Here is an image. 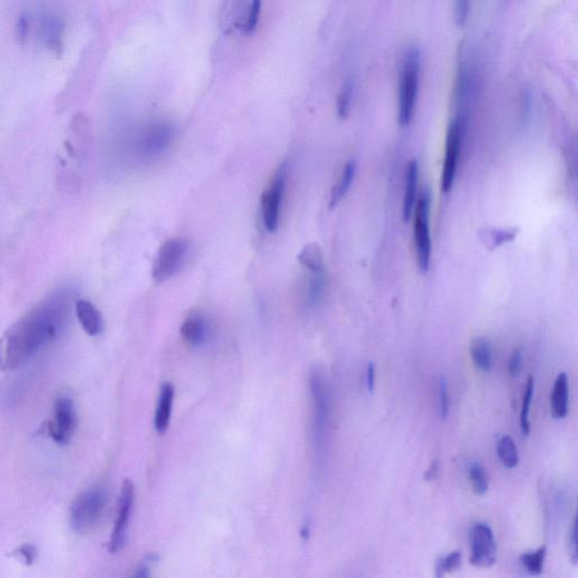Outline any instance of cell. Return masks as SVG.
<instances>
[{
  "mask_svg": "<svg viewBox=\"0 0 578 578\" xmlns=\"http://www.w3.org/2000/svg\"><path fill=\"white\" fill-rule=\"evenodd\" d=\"M77 429L74 402L71 398H57L53 404V420L48 427V434L58 445H67Z\"/></svg>",
  "mask_w": 578,
  "mask_h": 578,
  "instance_id": "cell-9",
  "label": "cell"
},
{
  "mask_svg": "<svg viewBox=\"0 0 578 578\" xmlns=\"http://www.w3.org/2000/svg\"><path fill=\"white\" fill-rule=\"evenodd\" d=\"M72 298L70 289L58 290L8 329L0 339V370H16L61 336Z\"/></svg>",
  "mask_w": 578,
  "mask_h": 578,
  "instance_id": "cell-1",
  "label": "cell"
},
{
  "mask_svg": "<svg viewBox=\"0 0 578 578\" xmlns=\"http://www.w3.org/2000/svg\"><path fill=\"white\" fill-rule=\"evenodd\" d=\"M175 393V386H173L171 382H166V384L162 385L156 412H155V429H156L158 434H166L168 426H170Z\"/></svg>",
  "mask_w": 578,
  "mask_h": 578,
  "instance_id": "cell-14",
  "label": "cell"
},
{
  "mask_svg": "<svg viewBox=\"0 0 578 578\" xmlns=\"http://www.w3.org/2000/svg\"><path fill=\"white\" fill-rule=\"evenodd\" d=\"M366 389L368 393H374L375 389V366L373 363H368L366 370Z\"/></svg>",
  "mask_w": 578,
  "mask_h": 578,
  "instance_id": "cell-36",
  "label": "cell"
},
{
  "mask_svg": "<svg viewBox=\"0 0 578 578\" xmlns=\"http://www.w3.org/2000/svg\"><path fill=\"white\" fill-rule=\"evenodd\" d=\"M108 495L102 487H92L77 496L71 504L70 522L77 534H86L98 525L106 509Z\"/></svg>",
  "mask_w": 578,
  "mask_h": 578,
  "instance_id": "cell-3",
  "label": "cell"
},
{
  "mask_svg": "<svg viewBox=\"0 0 578 578\" xmlns=\"http://www.w3.org/2000/svg\"><path fill=\"white\" fill-rule=\"evenodd\" d=\"M545 556H547V547L544 545L535 552L522 554L520 562L527 574L539 576L544 572Z\"/></svg>",
  "mask_w": 578,
  "mask_h": 578,
  "instance_id": "cell-23",
  "label": "cell"
},
{
  "mask_svg": "<svg viewBox=\"0 0 578 578\" xmlns=\"http://www.w3.org/2000/svg\"><path fill=\"white\" fill-rule=\"evenodd\" d=\"M439 409L441 417L446 420L449 417L450 403L448 384H446L445 377H441L439 381Z\"/></svg>",
  "mask_w": 578,
  "mask_h": 578,
  "instance_id": "cell-30",
  "label": "cell"
},
{
  "mask_svg": "<svg viewBox=\"0 0 578 578\" xmlns=\"http://www.w3.org/2000/svg\"><path fill=\"white\" fill-rule=\"evenodd\" d=\"M326 289L325 274L314 275L311 284H309L308 298L311 303H317L321 298Z\"/></svg>",
  "mask_w": 578,
  "mask_h": 578,
  "instance_id": "cell-31",
  "label": "cell"
},
{
  "mask_svg": "<svg viewBox=\"0 0 578 578\" xmlns=\"http://www.w3.org/2000/svg\"><path fill=\"white\" fill-rule=\"evenodd\" d=\"M535 394V379L529 376L526 382L525 397H523L522 411L520 415V427L522 434L527 436L531 431L530 411L532 400Z\"/></svg>",
  "mask_w": 578,
  "mask_h": 578,
  "instance_id": "cell-25",
  "label": "cell"
},
{
  "mask_svg": "<svg viewBox=\"0 0 578 578\" xmlns=\"http://www.w3.org/2000/svg\"><path fill=\"white\" fill-rule=\"evenodd\" d=\"M131 578H150V571L147 566H140Z\"/></svg>",
  "mask_w": 578,
  "mask_h": 578,
  "instance_id": "cell-37",
  "label": "cell"
},
{
  "mask_svg": "<svg viewBox=\"0 0 578 578\" xmlns=\"http://www.w3.org/2000/svg\"><path fill=\"white\" fill-rule=\"evenodd\" d=\"M570 382L566 373H561L554 381L552 395V413L554 420H564L568 413Z\"/></svg>",
  "mask_w": 578,
  "mask_h": 578,
  "instance_id": "cell-16",
  "label": "cell"
},
{
  "mask_svg": "<svg viewBox=\"0 0 578 578\" xmlns=\"http://www.w3.org/2000/svg\"><path fill=\"white\" fill-rule=\"evenodd\" d=\"M570 552H571V559L573 563L577 564L578 559V552H577V522L576 518L574 523H573V527L570 535Z\"/></svg>",
  "mask_w": 578,
  "mask_h": 578,
  "instance_id": "cell-35",
  "label": "cell"
},
{
  "mask_svg": "<svg viewBox=\"0 0 578 578\" xmlns=\"http://www.w3.org/2000/svg\"><path fill=\"white\" fill-rule=\"evenodd\" d=\"M469 14V3L466 0H459L454 4V16L459 25L467 21Z\"/></svg>",
  "mask_w": 578,
  "mask_h": 578,
  "instance_id": "cell-33",
  "label": "cell"
},
{
  "mask_svg": "<svg viewBox=\"0 0 578 578\" xmlns=\"http://www.w3.org/2000/svg\"><path fill=\"white\" fill-rule=\"evenodd\" d=\"M461 561L462 556L459 552L450 553L448 556L441 558L436 564L435 578H445L446 575L457 571L461 565Z\"/></svg>",
  "mask_w": 578,
  "mask_h": 578,
  "instance_id": "cell-28",
  "label": "cell"
},
{
  "mask_svg": "<svg viewBox=\"0 0 578 578\" xmlns=\"http://www.w3.org/2000/svg\"><path fill=\"white\" fill-rule=\"evenodd\" d=\"M298 261L313 272V275L325 274L322 250L317 243H309L304 247L298 254Z\"/></svg>",
  "mask_w": 578,
  "mask_h": 578,
  "instance_id": "cell-20",
  "label": "cell"
},
{
  "mask_svg": "<svg viewBox=\"0 0 578 578\" xmlns=\"http://www.w3.org/2000/svg\"><path fill=\"white\" fill-rule=\"evenodd\" d=\"M309 389L314 403V441L317 450L325 446L331 415V393L325 373L313 371Z\"/></svg>",
  "mask_w": 578,
  "mask_h": 578,
  "instance_id": "cell-4",
  "label": "cell"
},
{
  "mask_svg": "<svg viewBox=\"0 0 578 578\" xmlns=\"http://www.w3.org/2000/svg\"><path fill=\"white\" fill-rule=\"evenodd\" d=\"M436 473H437V466H436V462H434L433 464H431L430 470L426 472V479L427 480L434 479V478L436 477Z\"/></svg>",
  "mask_w": 578,
  "mask_h": 578,
  "instance_id": "cell-38",
  "label": "cell"
},
{
  "mask_svg": "<svg viewBox=\"0 0 578 578\" xmlns=\"http://www.w3.org/2000/svg\"><path fill=\"white\" fill-rule=\"evenodd\" d=\"M353 92V80L346 81L343 89H341L339 93L338 103H336V110H338V116L340 118H346L348 116L350 104H352Z\"/></svg>",
  "mask_w": 578,
  "mask_h": 578,
  "instance_id": "cell-29",
  "label": "cell"
},
{
  "mask_svg": "<svg viewBox=\"0 0 578 578\" xmlns=\"http://www.w3.org/2000/svg\"><path fill=\"white\" fill-rule=\"evenodd\" d=\"M470 481L473 490L477 495H485L488 490L489 482L485 468L480 463H472L470 467Z\"/></svg>",
  "mask_w": 578,
  "mask_h": 578,
  "instance_id": "cell-27",
  "label": "cell"
},
{
  "mask_svg": "<svg viewBox=\"0 0 578 578\" xmlns=\"http://www.w3.org/2000/svg\"><path fill=\"white\" fill-rule=\"evenodd\" d=\"M181 336L186 343L193 346H202L208 339L209 327L202 317L193 316L184 322L181 327Z\"/></svg>",
  "mask_w": 578,
  "mask_h": 578,
  "instance_id": "cell-17",
  "label": "cell"
},
{
  "mask_svg": "<svg viewBox=\"0 0 578 578\" xmlns=\"http://www.w3.org/2000/svg\"><path fill=\"white\" fill-rule=\"evenodd\" d=\"M497 454L500 461L508 469L516 468L520 461L516 444L511 436H503L497 444Z\"/></svg>",
  "mask_w": 578,
  "mask_h": 578,
  "instance_id": "cell-24",
  "label": "cell"
},
{
  "mask_svg": "<svg viewBox=\"0 0 578 578\" xmlns=\"http://www.w3.org/2000/svg\"><path fill=\"white\" fill-rule=\"evenodd\" d=\"M135 502V487L133 481L126 479L122 485L119 505H118L115 527H113L110 541H109V552L115 554L119 552L126 544L127 532H128L131 512Z\"/></svg>",
  "mask_w": 578,
  "mask_h": 578,
  "instance_id": "cell-10",
  "label": "cell"
},
{
  "mask_svg": "<svg viewBox=\"0 0 578 578\" xmlns=\"http://www.w3.org/2000/svg\"><path fill=\"white\" fill-rule=\"evenodd\" d=\"M261 14V2L254 0L250 4H247V8L242 14H240V17L236 18L234 26L236 29L242 31L244 34H252L256 31L259 18Z\"/></svg>",
  "mask_w": 578,
  "mask_h": 578,
  "instance_id": "cell-22",
  "label": "cell"
},
{
  "mask_svg": "<svg viewBox=\"0 0 578 578\" xmlns=\"http://www.w3.org/2000/svg\"><path fill=\"white\" fill-rule=\"evenodd\" d=\"M523 367V354L521 349L514 350L511 359H509V373L516 377L520 374Z\"/></svg>",
  "mask_w": 578,
  "mask_h": 578,
  "instance_id": "cell-32",
  "label": "cell"
},
{
  "mask_svg": "<svg viewBox=\"0 0 578 578\" xmlns=\"http://www.w3.org/2000/svg\"><path fill=\"white\" fill-rule=\"evenodd\" d=\"M76 317L79 318L81 326L90 336H99L103 330V320L101 313L94 307L90 300L79 299L75 302Z\"/></svg>",
  "mask_w": 578,
  "mask_h": 578,
  "instance_id": "cell-13",
  "label": "cell"
},
{
  "mask_svg": "<svg viewBox=\"0 0 578 578\" xmlns=\"http://www.w3.org/2000/svg\"><path fill=\"white\" fill-rule=\"evenodd\" d=\"M43 27L44 41L48 47L52 50H56L61 47L62 35V24L61 20H58V18L54 16L45 17Z\"/></svg>",
  "mask_w": 578,
  "mask_h": 578,
  "instance_id": "cell-26",
  "label": "cell"
},
{
  "mask_svg": "<svg viewBox=\"0 0 578 578\" xmlns=\"http://www.w3.org/2000/svg\"><path fill=\"white\" fill-rule=\"evenodd\" d=\"M175 136V127L167 122H154L139 135L137 153L145 159L157 158L170 147Z\"/></svg>",
  "mask_w": 578,
  "mask_h": 578,
  "instance_id": "cell-8",
  "label": "cell"
},
{
  "mask_svg": "<svg viewBox=\"0 0 578 578\" xmlns=\"http://www.w3.org/2000/svg\"><path fill=\"white\" fill-rule=\"evenodd\" d=\"M288 164L284 163L275 172L270 185L262 195V224L270 233H274L279 229L281 204H283L286 185H288Z\"/></svg>",
  "mask_w": 578,
  "mask_h": 578,
  "instance_id": "cell-6",
  "label": "cell"
},
{
  "mask_svg": "<svg viewBox=\"0 0 578 578\" xmlns=\"http://www.w3.org/2000/svg\"><path fill=\"white\" fill-rule=\"evenodd\" d=\"M472 566L489 568L496 563L497 545H496L493 530L485 523H479L472 527L470 536Z\"/></svg>",
  "mask_w": 578,
  "mask_h": 578,
  "instance_id": "cell-11",
  "label": "cell"
},
{
  "mask_svg": "<svg viewBox=\"0 0 578 578\" xmlns=\"http://www.w3.org/2000/svg\"><path fill=\"white\" fill-rule=\"evenodd\" d=\"M418 177H420V166L416 158L408 163L406 170V185H404L403 215L404 221L411 220L413 208L417 202Z\"/></svg>",
  "mask_w": 578,
  "mask_h": 578,
  "instance_id": "cell-15",
  "label": "cell"
},
{
  "mask_svg": "<svg viewBox=\"0 0 578 578\" xmlns=\"http://www.w3.org/2000/svg\"><path fill=\"white\" fill-rule=\"evenodd\" d=\"M422 53L417 45H412L403 54L400 71L399 122L406 126L415 112L418 88H420Z\"/></svg>",
  "mask_w": 578,
  "mask_h": 578,
  "instance_id": "cell-2",
  "label": "cell"
},
{
  "mask_svg": "<svg viewBox=\"0 0 578 578\" xmlns=\"http://www.w3.org/2000/svg\"><path fill=\"white\" fill-rule=\"evenodd\" d=\"M470 355L473 364L484 372H489L493 366V349L488 339L476 336L470 345Z\"/></svg>",
  "mask_w": 578,
  "mask_h": 578,
  "instance_id": "cell-18",
  "label": "cell"
},
{
  "mask_svg": "<svg viewBox=\"0 0 578 578\" xmlns=\"http://www.w3.org/2000/svg\"><path fill=\"white\" fill-rule=\"evenodd\" d=\"M17 553L18 554H20L23 561L27 564V565H30V564L35 561L36 550L34 548V545H23L20 548H18Z\"/></svg>",
  "mask_w": 578,
  "mask_h": 578,
  "instance_id": "cell-34",
  "label": "cell"
},
{
  "mask_svg": "<svg viewBox=\"0 0 578 578\" xmlns=\"http://www.w3.org/2000/svg\"><path fill=\"white\" fill-rule=\"evenodd\" d=\"M518 233L517 227H508V229H486L481 230L479 236L481 242L490 251L502 247L505 243L512 242Z\"/></svg>",
  "mask_w": 578,
  "mask_h": 578,
  "instance_id": "cell-19",
  "label": "cell"
},
{
  "mask_svg": "<svg viewBox=\"0 0 578 578\" xmlns=\"http://www.w3.org/2000/svg\"><path fill=\"white\" fill-rule=\"evenodd\" d=\"M462 125L459 118L450 122L448 136H446V148L443 170H441V188L448 194L452 189L455 175H457L460 150H461Z\"/></svg>",
  "mask_w": 578,
  "mask_h": 578,
  "instance_id": "cell-12",
  "label": "cell"
},
{
  "mask_svg": "<svg viewBox=\"0 0 578 578\" xmlns=\"http://www.w3.org/2000/svg\"><path fill=\"white\" fill-rule=\"evenodd\" d=\"M431 194L430 188L422 191L413 208V234L417 250L418 266L422 274L430 270L431 256V238L430 227Z\"/></svg>",
  "mask_w": 578,
  "mask_h": 578,
  "instance_id": "cell-5",
  "label": "cell"
},
{
  "mask_svg": "<svg viewBox=\"0 0 578 578\" xmlns=\"http://www.w3.org/2000/svg\"><path fill=\"white\" fill-rule=\"evenodd\" d=\"M357 163L356 161H349L346 164L343 173H341L338 184L332 189L330 197V208H335L341 200L344 199L346 194L348 193L350 185H352L355 175H356Z\"/></svg>",
  "mask_w": 578,
  "mask_h": 578,
  "instance_id": "cell-21",
  "label": "cell"
},
{
  "mask_svg": "<svg viewBox=\"0 0 578 578\" xmlns=\"http://www.w3.org/2000/svg\"><path fill=\"white\" fill-rule=\"evenodd\" d=\"M188 252V243L182 239H172L159 248L153 267V279L156 283H164L175 276Z\"/></svg>",
  "mask_w": 578,
  "mask_h": 578,
  "instance_id": "cell-7",
  "label": "cell"
}]
</instances>
